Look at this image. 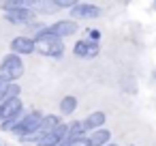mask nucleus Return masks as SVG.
Instances as JSON below:
<instances>
[{
  "label": "nucleus",
  "instance_id": "nucleus-1",
  "mask_svg": "<svg viewBox=\"0 0 156 146\" xmlns=\"http://www.w3.org/2000/svg\"><path fill=\"white\" fill-rule=\"evenodd\" d=\"M32 41H34V52L43 54V56L60 58V56L64 54V43H62V39L54 37V35L47 30V26H45L43 30H39V32L32 37Z\"/></svg>",
  "mask_w": 156,
  "mask_h": 146
},
{
  "label": "nucleus",
  "instance_id": "nucleus-2",
  "mask_svg": "<svg viewBox=\"0 0 156 146\" xmlns=\"http://www.w3.org/2000/svg\"><path fill=\"white\" fill-rule=\"evenodd\" d=\"M0 75L7 77L9 82H15L24 75V60L15 54H7L0 62Z\"/></svg>",
  "mask_w": 156,
  "mask_h": 146
},
{
  "label": "nucleus",
  "instance_id": "nucleus-3",
  "mask_svg": "<svg viewBox=\"0 0 156 146\" xmlns=\"http://www.w3.org/2000/svg\"><path fill=\"white\" fill-rule=\"evenodd\" d=\"M41 120H43V114H41L39 110L26 112V114H24V118L17 122V127H15L11 133H13V135H17V137L22 140V137L30 135L32 131H37V129H39V125H41Z\"/></svg>",
  "mask_w": 156,
  "mask_h": 146
},
{
  "label": "nucleus",
  "instance_id": "nucleus-4",
  "mask_svg": "<svg viewBox=\"0 0 156 146\" xmlns=\"http://www.w3.org/2000/svg\"><path fill=\"white\" fill-rule=\"evenodd\" d=\"M5 20L11 22V24H17V26L32 24L37 20V13L30 11V9H26V7H13V9H7L5 11Z\"/></svg>",
  "mask_w": 156,
  "mask_h": 146
},
{
  "label": "nucleus",
  "instance_id": "nucleus-5",
  "mask_svg": "<svg viewBox=\"0 0 156 146\" xmlns=\"http://www.w3.org/2000/svg\"><path fill=\"white\" fill-rule=\"evenodd\" d=\"M47 30H49L54 37L64 39V37H73V35L79 30V24H77L75 20H71V17H66V20H58V22L49 24V26H47Z\"/></svg>",
  "mask_w": 156,
  "mask_h": 146
},
{
  "label": "nucleus",
  "instance_id": "nucleus-6",
  "mask_svg": "<svg viewBox=\"0 0 156 146\" xmlns=\"http://www.w3.org/2000/svg\"><path fill=\"white\" fill-rule=\"evenodd\" d=\"M71 20H94V17H101V9L96 5H90V2H75L71 7Z\"/></svg>",
  "mask_w": 156,
  "mask_h": 146
},
{
  "label": "nucleus",
  "instance_id": "nucleus-7",
  "mask_svg": "<svg viewBox=\"0 0 156 146\" xmlns=\"http://www.w3.org/2000/svg\"><path fill=\"white\" fill-rule=\"evenodd\" d=\"M34 52V41H32V37H26V35H20V37H15L13 41H11V54H15V56H28V54H32Z\"/></svg>",
  "mask_w": 156,
  "mask_h": 146
},
{
  "label": "nucleus",
  "instance_id": "nucleus-8",
  "mask_svg": "<svg viewBox=\"0 0 156 146\" xmlns=\"http://www.w3.org/2000/svg\"><path fill=\"white\" fill-rule=\"evenodd\" d=\"M66 131H69V127H66V122H60L51 133H47V135H43L39 142H37V146H58L62 140H66Z\"/></svg>",
  "mask_w": 156,
  "mask_h": 146
},
{
  "label": "nucleus",
  "instance_id": "nucleus-9",
  "mask_svg": "<svg viewBox=\"0 0 156 146\" xmlns=\"http://www.w3.org/2000/svg\"><path fill=\"white\" fill-rule=\"evenodd\" d=\"M98 50H101V45H98V43L88 41V39H81V41H77V43H75L73 54H75V56H79V58H94V56L98 54Z\"/></svg>",
  "mask_w": 156,
  "mask_h": 146
},
{
  "label": "nucleus",
  "instance_id": "nucleus-10",
  "mask_svg": "<svg viewBox=\"0 0 156 146\" xmlns=\"http://www.w3.org/2000/svg\"><path fill=\"white\" fill-rule=\"evenodd\" d=\"M24 110V103H22V99H9V101H0V122L2 120H7V118H11V116H15V114H20Z\"/></svg>",
  "mask_w": 156,
  "mask_h": 146
},
{
  "label": "nucleus",
  "instance_id": "nucleus-11",
  "mask_svg": "<svg viewBox=\"0 0 156 146\" xmlns=\"http://www.w3.org/2000/svg\"><path fill=\"white\" fill-rule=\"evenodd\" d=\"M105 120H107V114H105V112H92V114H88V116L83 118L86 133H92V131H96V129H103Z\"/></svg>",
  "mask_w": 156,
  "mask_h": 146
},
{
  "label": "nucleus",
  "instance_id": "nucleus-12",
  "mask_svg": "<svg viewBox=\"0 0 156 146\" xmlns=\"http://www.w3.org/2000/svg\"><path fill=\"white\" fill-rule=\"evenodd\" d=\"M86 140H88V146H107L111 140V131L109 129H96V131L88 133Z\"/></svg>",
  "mask_w": 156,
  "mask_h": 146
},
{
  "label": "nucleus",
  "instance_id": "nucleus-13",
  "mask_svg": "<svg viewBox=\"0 0 156 146\" xmlns=\"http://www.w3.org/2000/svg\"><path fill=\"white\" fill-rule=\"evenodd\" d=\"M75 110H77V99H75L73 95H69V97H64V99L60 101V112H62L64 116L73 114Z\"/></svg>",
  "mask_w": 156,
  "mask_h": 146
},
{
  "label": "nucleus",
  "instance_id": "nucleus-14",
  "mask_svg": "<svg viewBox=\"0 0 156 146\" xmlns=\"http://www.w3.org/2000/svg\"><path fill=\"white\" fill-rule=\"evenodd\" d=\"M20 92H22L20 84L11 82V84H9V86L5 88V92L0 95V101H9V99H20Z\"/></svg>",
  "mask_w": 156,
  "mask_h": 146
},
{
  "label": "nucleus",
  "instance_id": "nucleus-15",
  "mask_svg": "<svg viewBox=\"0 0 156 146\" xmlns=\"http://www.w3.org/2000/svg\"><path fill=\"white\" fill-rule=\"evenodd\" d=\"M24 114H26V110H22L20 114H15V116H11V118H7V120H2V122H0V129H2V131H13V129L17 127V122L24 118Z\"/></svg>",
  "mask_w": 156,
  "mask_h": 146
},
{
  "label": "nucleus",
  "instance_id": "nucleus-16",
  "mask_svg": "<svg viewBox=\"0 0 156 146\" xmlns=\"http://www.w3.org/2000/svg\"><path fill=\"white\" fill-rule=\"evenodd\" d=\"M88 32V41H94V43H98V39H101V30H96V28H90V30H86Z\"/></svg>",
  "mask_w": 156,
  "mask_h": 146
},
{
  "label": "nucleus",
  "instance_id": "nucleus-17",
  "mask_svg": "<svg viewBox=\"0 0 156 146\" xmlns=\"http://www.w3.org/2000/svg\"><path fill=\"white\" fill-rule=\"evenodd\" d=\"M107 146H115V144H111V142H109V144H107Z\"/></svg>",
  "mask_w": 156,
  "mask_h": 146
},
{
  "label": "nucleus",
  "instance_id": "nucleus-18",
  "mask_svg": "<svg viewBox=\"0 0 156 146\" xmlns=\"http://www.w3.org/2000/svg\"><path fill=\"white\" fill-rule=\"evenodd\" d=\"M0 146H2V144H0Z\"/></svg>",
  "mask_w": 156,
  "mask_h": 146
}]
</instances>
